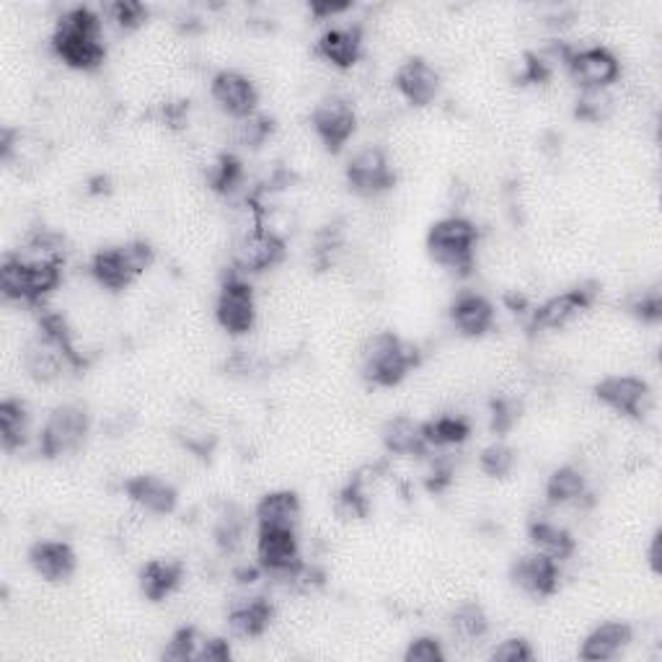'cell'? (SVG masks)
Here are the masks:
<instances>
[{"label": "cell", "mask_w": 662, "mask_h": 662, "mask_svg": "<svg viewBox=\"0 0 662 662\" xmlns=\"http://www.w3.org/2000/svg\"><path fill=\"white\" fill-rule=\"evenodd\" d=\"M595 296H598L595 285H577V288L566 290L562 296L549 298L547 304L536 308L533 323L539 329H562L575 319V316L587 311V308L593 306Z\"/></svg>", "instance_id": "cell-16"}, {"label": "cell", "mask_w": 662, "mask_h": 662, "mask_svg": "<svg viewBox=\"0 0 662 662\" xmlns=\"http://www.w3.org/2000/svg\"><path fill=\"white\" fill-rule=\"evenodd\" d=\"M269 135H272V120L264 114H252L235 124V137H239L241 145H249V148H260L262 143H267Z\"/></svg>", "instance_id": "cell-39"}, {"label": "cell", "mask_w": 662, "mask_h": 662, "mask_svg": "<svg viewBox=\"0 0 662 662\" xmlns=\"http://www.w3.org/2000/svg\"><path fill=\"white\" fill-rule=\"evenodd\" d=\"M65 363H68V357L63 355V350L49 340H44V336L29 342L24 347V355H21V365H24L26 375L29 378L40 380V384L55 380L57 375L63 373Z\"/></svg>", "instance_id": "cell-25"}, {"label": "cell", "mask_w": 662, "mask_h": 662, "mask_svg": "<svg viewBox=\"0 0 662 662\" xmlns=\"http://www.w3.org/2000/svg\"><path fill=\"white\" fill-rule=\"evenodd\" d=\"M380 440H384L386 451L394 455H422L424 448H428L424 424L411 417L388 419L384 430H380Z\"/></svg>", "instance_id": "cell-27"}, {"label": "cell", "mask_w": 662, "mask_h": 662, "mask_svg": "<svg viewBox=\"0 0 662 662\" xmlns=\"http://www.w3.org/2000/svg\"><path fill=\"white\" fill-rule=\"evenodd\" d=\"M200 644H202V639L197 637L195 629H179L172 637V642L166 644L164 660H174V662L197 660V650H200Z\"/></svg>", "instance_id": "cell-40"}, {"label": "cell", "mask_w": 662, "mask_h": 662, "mask_svg": "<svg viewBox=\"0 0 662 662\" xmlns=\"http://www.w3.org/2000/svg\"><path fill=\"white\" fill-rule=\"evenodd\" d=\"M566 70L583 88H608L621 76V63L606 47H585L572 49Z\"/></svg>", "instance_id": "cell-13"}, {"label": "cell", "mask_w": 662, "mask_h": 662, "mask_svg": "<svg viewBox=\"0 0 662 662\" xmlns=\"http://www.w3.org/2000/svg\"><path fill=\"white\" fill-rule=\"evenodd\" d=\"M528 541L536 554L554 559V562H566L572 554H575V539L566 528L551 523V520H533L528 526Z\"/></svg>", "instance_id": "cell-26"}, {"label": "cell", "mask_w": 662, "mask_h": 662, "mask_svg": "<svg viewBox=\"0 0 662 662\" xmlns=\"http://www.w3.org/2000/svg\"><path fill=\"white\" fill-rule=\"evenodd\" d=\"M451 629L463 642H476L489 631V619L479 603H463L451 616Z\"/></svg>", "instance_id": "cell-32"}, {"label": "cell", "mask_w": 662, "mask_h": 662, "mask_svg": "<svg viewBox=\"0 0 662 662\" xmlns=\"http://www.w3.org/2000/svg\"><path fill=\"white\" fill-rule=\"evenodd\" d=\"M407 662H443L445 650L435 637H419L415 642H409L407 652H404Z\"/></svg>", "instance_id": "cell-41"}, {"label": "cell", "mask_w": 662, "mask_h": 662, "mask_svg": "<svg viewBox=\"0 0 662 662\" xmlns=\"http://www.w3.org/2000/svg\"><path fill=\"white\" fill-rule=\"evenodd\" d=\"M233 256L241 272H267L285 260V239L262 225L256 231L241 233Z\"/></svg>", "instance_id": "cell-10"}, {"label": "cell", "mask_w": 662, "mask_h": 662, "mask_svg": "<svg viewBox=\"0 0 662 662\" xmlns=\"http://www.w3.org/2000/svg\"><path fill=\"white\" fill-rule=\"evenodd\" d=\"M109 19L122 32H135L148 19V9L143 3H137V0H117V3L109 5Z\"/></svg>", "instance_id": "cell-38"}, {"label": "cell", "mask_w": 662, "mask_h": 662, "mask_svg": "<svg viewBox=\"0 0 662 662\" xmlns=\"http://www.w3.org/2000/svg\"><path fill=\"white\" fill-rule=\"evenodd\" d=\"M468 435H471L468 419H463L459 415H443L424 424V440H428V445H438V448L461 445Z\"/></svg>", "instance_id": "cell-31"}, {"label": "cell", "mask_w": 662, "mask_h": 662, "mask_svg": "<svg viewBox=\"0 0 662 662\" xmlns=\"http://www.w3.org/2000/svg\"><path fill=\"white\" fill-rule=\"evenodd\" d=\"M631 311H635L639 319H644V321H658L660 311H662V300L658 293H642V298L635 300Z\"/></svg>", "instance_id": "cell-44"}, {"label": "cell", "mask_w": 662, "mask_h": 662, "mask_svg": "<svg viewBox=\"0 0 662 662\" xmlns=\"http://www.w3.org/2000/svg\"><path fill=\"white\" fill-rule=\"evenodd\" d=\"M350 5H344V3H316V5H311V13L313 16H319V19H327V16H336V13H344L347 11Z\"/></svg>", "instance_id": "cell-45"}, {"label": "cell", "mask_w": 662, "mask_h": 662, "mask_svg": "<svg viewBox=\"0 0 662 662\" xmlns=\"http://www.w3.org/2000/svg\"><path fill=\"white\" fill-rule=\"evenodd\" d=\"M300 520V499L296 492H269L256 505V523L260 531H296Z\"/></svg>", "instance_id": "cell-21"}, {"label": "cell", "mask_w": 662, "mask_h": 662, "mask_svg": "<svg viewBox=\"0 0 662 662\" xmlns=\"http://www.w3.org/2000/svg\"><path fill=\"white\" fill-rule=\"evenodd\" d=\"M347 181L357 195L375 197L386 192V189H391L396 176L391 172V164H388L386 153L375 148V145H367V148L357 151L355 156L350 158Z\"/></svg>", "instance_id": "cell-9"}, {"label": "cell", "mask_w": 662, "mask_h": 662, "mask_svg": "<svg viewBox=\"0 0 662 662\" xmlns=\"http://www.w3.org/2000/svg\"><path fill=\"white\" fill-rule=\"evenodd\" d=\"M479 241V231L468 218L451 216L438 220L428 233V252L440 267L468 275L474 267V249Z\"/></svg>", "instance_id": "cell-4"}, {"label": "cell", "mask_w": 662, "mask_h": 662, "mask_svg": "<svg viewBox=\"0 0 662 662\" xmlns=\"http://www.w3.org/2000/svg\"><path fill=\"white\" fill-rule=\"evenodd\" d=\"M512 583L520 587V591L531 593V595H551L556 593L559 587V577H562V572H559V562L549 556L541 554H528L520 556L518 562L512 564Z\"/></svg>", "instance_id": "cell-19"}, {"label": "cell", "mask_w": 662, "mask_h": 662, "mask_svg": "<svg viewBox=\"0 0 662 662\" xmlns=\"http://www.w3.org/2000/svg\"><path fill=\"white\" fill-rule=\"evenodd\" d=\"M246 533V518L244 512L235 510V507H228V510L220 515L218 520V528H216V539L223 549L233 551L235 547H239L241 539H244Z\"/></svg>", "instance_id": "cell-37"}, {"label": "cell", "mask_w": 662, "mask_h": 662, "mask_svg": "<svg viewBox=\"0 0 662 662\" xmlns=\"http://www.w3.org/2000/svg\"><path fill=\"white\" fill-rule=\"evenodd\" d=\"M210 93L216 99V104L223 109L233 120H246V117L256 114V104H260V91H256L254 80L244 76L239 70H223L212 78Z\"/></svg>", "instance_id": "cell-11"}, {"label": "cell", "mask_w": 662, "mask_h": 662, "mask_svg": "<svg viewBox=\"0 0 662 662\" xmlns=\"http://www.w3.org/2000/svg\"><path fill=\"white\" fill-rule=\"evenodd\" d=\"M396 91L411 107H428L440 93V73L422 57H411L396 70Z\"/></svg>", "instance_id": "cell-15"}, {"label": "cell", "mask_w": 662, "mask_h": 662, "mask_svg": "<svg viewBox=\"0 0 662 662\" xmlns=\"http://www.w3.org/2000/svg\"><path fill=\"white\" fill-rule=\"evenodd\" d=\"M29 564L34 566V572L47 583H65L76 572V551L70 549V543L65 541H36L29 549Z\"/></svg>", "instance_id": "cell-18"}, {"label": "cell", "mask_w": 662, "mask_h": 662, "mask_svg": "<svg viewBox=\"0 0 662 662\" xmlns=\"http://www.w3.org/2000/svg\"><path fill=\"white\" fill-rule=\"evenodd\" d=\"M316 53L334 65V68H352V65H357L360 55H363V34H360L357 26L329 29L319 44H316Z\"/></svg>", "instance_id": "cell-23"}, {"label": "cell", "mask_w": 662, "mask_h": 662, "mask_svg": "<svg viewBox=\"0 0 662 662\" xmlns=\"http://www.w3.org/2000/svg\"><path fill=\"white\" fill-rule=\"evenodd\" d=\"M218 323L228 334H249L256 321L254 288L241 277H228L216 304Z\"/></svg>", "instance_id": "cell-7"}, {"label": "cell", "mask_w": 662, "mask_h": 662, "mask_svg": "<svg viewBox=\"0 0 662 662\" xmlns=\"http://www.w3.org/2000/svg\"><path fill=\"white\" fill-rule=\"evenodd\" d=\"M311 124L316 137H319L331 153H336L352 135H355L357 114L344 97H327L316 104L311 114Z\"/></svg>", "instance_id": "cell-8"}, {"label": "cell", "mask_w": 662, "mask_h": 662, "mask_svg": "<svg viewBox=\"0 0 662 662\" xmlns=\"http://www.w3.org/2000/svg\"><path fill=\"white\" fill-rule=\"evenodd\" d=\"M256 559L269 575L277 577H298L304 572L296 531H260Z\"/></svg>", "instance_id": "cell-12"}, {"label": "cell", "mask_w": 662, "mask_h": 662, "mask_svg": "<svg viewBox=\"0 0 662 662\" xmlns=\"http://www.w3.org/2000/svg\"><path fill=\"white\" fill-rule=\"evenodd\" d=\"M228 658H231V647L223 639H202L200 650H197L200 662H223Z\"/></svg>", "instance_id": "cell-43"}, {"label": "cell", "mask_w": 662, "mask_h": 662, "mask_svg": "<svg viewBox=\"0 0 662 662\" xmlns=\"http://www.w3.org/2000/svg\"><path fill=\"white\" fill-rule=\"evenodd\" d=\"M417 363V347L399 340L394 331H378V334H373L363 350L365 378L373 380L375 386H399Z\"/></svg>", "instance_id": "cell-3"}, {"label": "cell", "mask_w": 662, "mask_h": 662, "mask_svg": "<svg viewBox=\"0 0 662 662\" xmlns=\"http://www.w3.org/2000/svg\"><path fill=\"white\" fill-rule=\"evenodd\" d=\"M153 262H156V252H153L151 244H145V241H130V244L104 249V252L93 256L91 275L97 277L101 288L124 290L130 288L145 269H151Z\"/></svg>", "instance_id": "cell-5"}, {"label": "cell", "mask_w": 662, "mask_h": 662, "mask_svg": "<svg viewBox=\"0 0 662 662\" xmlns=\"http://www.w3.org/2000/svg\"><path fill=\"white\" fill-rule=\"evenodd\" d=\"M53 49L65 65L76 70H97L107 57L101 42V21L88 9H70L57 21Z\"/></svg>", "instance_id": "cell-1"}, {"label": "cell", "mask_w": 662, "mask_h": 662, "mask_svg": "<svg viewBox=\"0 0 662 662\" xmlns=\"http://www.w3.org/2000/svg\"><path fill=\"white\" fill-rule=\"evenodd\" d=\"M595 396L608 409L639 419L644 415L647 401H650V386L637 375H608L595 386Z\"/></svg>", "instance_id": "cell-14"}, {"label": "cell", "mask_w": 662, "mask_h": 662, "mask_svg": "<svg viewBox=\"0 0 662 662\" xmlns=\"http://www.w3.org/2000/svg\"><path fill=\"white\" fill-rule=\"evenodd\" d=\"M29 438V415L19 399H3L0 404V440L5 451H16Z\"/></svg>", "instance_id": "cell-30"}, {"label": "cell", "mask_w": 662, "mask_h": 662, "mask_svg": "<svg viewBox=\"0 0 662 662\" xmlns=\"http://www.w3.org/2000/svg\"><path fill=\"white\" fill-rule=\"evenodd\" d=\"M334 512H336V518H342V520L367 518V512H371V503H367L363 482H352L340 492V495H336Z\"/></svg>", "instance_id": "cell-34"}, {"label": "cell", "mask_w": 662, "mask_h": 662, "mask_svg": "<svg viewBox=\"0 0 662 662\" xmlns=\"http://www.w3.org/2000/svg\"><path fill=\"white\" fill-rule=\"evenodd\" d=\"M587 492V482L583 471L575 466H562L547 479V497L554 505H572L580 503Z\"/></svg>", "instance_id": "cell-29"}, {"label": "cell", "mask_w": 662, "mask_h": 662, "mask_svg": "<svg viewBox=\"0 0 662 662\" xmlns=\"http://www.w3.org/2000/svg\"><path fill=\"white\" fill-rule=\"evenodd\" d=\"M650 564H652V570H654V572L660 570V533H654V539H652V547H650Z\"/></svg>", "instance_id": "cell-46"}, {"label": "cell", "mask_w": 662, "mask_h": 662, "mask_svg": "<svg viewBox=\"0 0 662 662\" xmlns=\"http://www.w3.org/2000/svg\"><path fill=\"white\" fill-rule=\"evenodd\" d=\"M479 466L484 474L495 476V479H505L507 474H512L515 468V451L505 443H495L484 448L479 455Z\"/></svg>", "instance_id": "cell-36"}, {"label": "cell", "mask_w": 662, "mask_h": 662, "mask_svg": "<svg viewBox=\"0 0 662 662\" xmlns=\"http://www.w3.org/2000/svg\"><path fill=\"white\" fill-rule=\"evenodd\" d=\"M241 176H244V168H241L239 161L233 156H220L216 164L208 168V181L216 192H233L235 187L241 184Z\"/></svg>", "instance_id": "cell-35"}, {"label": "cell", "mask_w": 662, "mask_h": 662, "mask_svg": "<svg viewBox=\"0 0 662 662\" xmlns=\"http://www.w3.org/2000/svg\"><path fill=\"white\" fill-rule=\"evenodd\" d=\"M575 114L585 122H603L614 114V97L608 93V88H583V93L577 97Z\"/></svg>", "instance_id": "cell-33"}, {"label": "cell", "mask_w": 662, "mask_h": 662, "mask_svg": "<svg viewBox=\"0 0 662 662\" xmlns=\"http://www.w3.org/2000/svg\"><path fill=\"white\" fill-rule=\"evenodd\" d=\"M140 591L148 600H166L174 595L176 587L184 580V564L179 559H151L148 564L140 570Z\"/></svg>", "instance_id": "cell-24"}, {"label": "cell", "mask_w": 662, "mask_h": 662, "mask_svg": "<svg viewBox=\"0 0 662 662\" xmlns=\"http://www.w3.org/2000/svg\"><path fill=\"white\" fill-rule=\"evenodd\" d=\"M635 631L627 621H606L600 627H595L591 635L583 639L580 647V658L591 662H606L619 658V654L631 644Z\"/></svg>", "instance_id": "cell-20"}, {"label": "cell", "mask_w": 662, "mask_h": 662, "mask_svg": "<svg viewBox=\"0 0 662 662\" xmlns=\"http://www.w3.org/2000/svg\"><path fill=\"white\" fill-rule=\"evenodd\" d=\"M451 319L463 336H482L495 327V306L479 293H461L451 306Z\"/></svg>", "instance_id": "cell-22"}, {"label": "cell", "mask_w": 662, "mask_h": 662, "mask_svg": "<svg viewBox=\"0 0 662 662\" xmlns=\"http://www.w3.org/2000/svg\"><path fill=\"white\" fill-rule=\"evenodd\" d=\"M272 616H275V608H272L267 600L254 598L241 603V606H235L231 614H228V627H231L235 637L254 639V637H262L264 631L269 629Z\"/></svg>", "instance_id": "cell-28"}, {"label": "cell", "mask_w": 662, "mask_h": 662, "mask_svg": "<svg viewBox=\"0 0 662 662\" xmlns=\"http://www.w3.org/2000/svg\"><path fill=\"white\" fill-rule=\"evenodd\" d=\"M495 662H528L536 658V652L531 650V644L526 642V639H505V642H499L495 650L489 654Z\"/></svg>", "instance_id": "cell-42"}, {"label": "cell", "mask_w": 662, "mask_h": 662, "mask_svg": "<svg viewBox=\"0 0 662 662\" xmlns=\"http://www.w3.org/2000/svg\"><path fill=\"white\" fill-rule=\"evenodd\" d=\"M63 264L57 262H32L21 254L5 256L0 264V290L5 300L16 304H40L60 288Z\"/></svg>", "instance_id": "cell-2"}, {"label": "cell", "mask_w": 662, "mask_h": 662, "mask_svg": "<svg viewBox=\"0 0 662 662\" xmlns=\"http://www.w3.org/2000/svg\"><path fill=\"white\" fill-rule=\"evenodd\" d=\"M88 428H91V419H88V411L84 407H78V404H63V407H57L53 415L47 417V422H44L40 438L42 453L47 455V459H55V455L78 451L88 435Z\"/></svg>", "instance_id": "cell-6"}, {"label": "cell", "mask_w": 662, "mask_h": 662, "mask_svg": "<svg viewBox=\"0 0 662 662\" xmlns=\"http://www.w3.org/2000/svg\"><path fill=\"white\" fill-rule=\"evenodd\" d=\"M124 495L137 510L148 515H172L176 510V489L166 479L156 474H137L124 482Z\"/></svg>", "instance_id": "cell-17"}]
</instances>
